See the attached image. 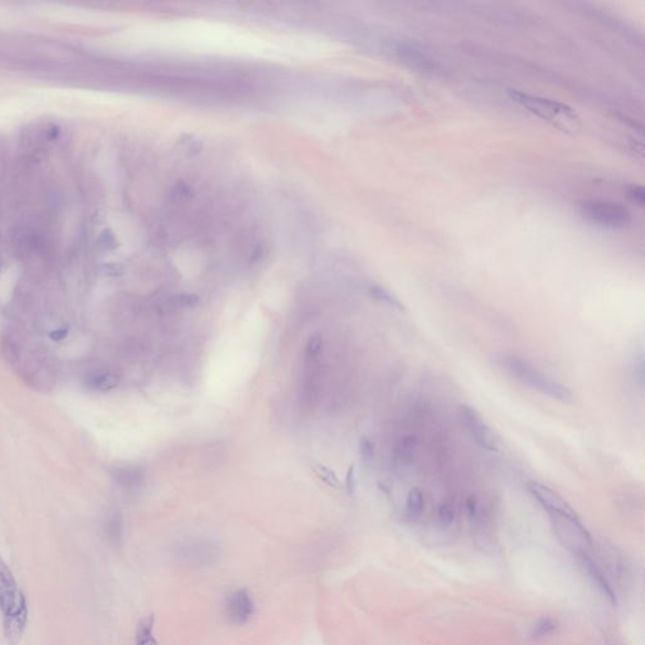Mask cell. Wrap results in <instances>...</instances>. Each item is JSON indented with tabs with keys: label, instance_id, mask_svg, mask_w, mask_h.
I'll return each instance as SVG.
<instances>
[{
	"label": "cell",
	"instance_id": "277c9868",
	"mask_svg": "<svg viewBox=\"0 0 645 645\" xmlns=\"http://www.w3.org/2000/svg\"><path fill=\"white\" fill-rule=\"evenodd\" d=\"M580 214L591 225L607 230H624L632 224L628 208L612 201H588L580 206Z\"/></svg>",
	"mask_w": 645,
	"mask_h": 645
},
{
	"label": "cell",
	"instance_id": "e0dca14e",
	"mask_svg": "<svg viewBox=\"0 0 645 645\" xmlns=\"http://www.w3.org/2000/svg\"><path fill=\"white\" fill-rule=\"evenodd\" d=\"M557 629H558V623L556 619L550 617H541L539 622L533 625L531 636L534 639L544 638L546 635L553 634Z\"/></svg>",
	"mask_w": 645,
	"mask_h": 645
},
{
	"label": "cell",
	"instance_id": "484cf974",
	"mask_svg": "<svg viewBox=\"0 0 645 645\" xmlns=\"http://www.w3.org/2000/svg\"><path fill=\"white\" fill-rule=\"evenodd\" d=\"M634 377L638 378V383H639L640 387H643V383H644V362H643V357H636L634 362Z\"/></svg>",
	"mask_w": 645,
	"mask_h": 645
},
{
	"label": "cell",
	"instance_id": "52a82bcc",
	"mask_svg": "<svg viewBox=\"0 0 645 645\" xmlns=\"http://www.w3.org/2000/svg\"><path fill=\"white\" fill-rule=\"evenodd\" d=\"M255 602L246 590H236L227 596L225 615L232 625H245L253 617Z\"/></svg>",
	"mask_w": 645,
	"mask_h": 645
},
{
	"label": "cell",
	"instance_id": "44dd1931",
	"mask_svg": "<svg viewBox=\"0 0 645 645\" xmlns=\"http://www.w3.org/2000/svg\"><path fill=\"white\" fill-rule=\"evenodd\" d=\"M359 455L367 464L375 459V445L367 436H362L359 440Z\"/></svg>",
	"mask_w": 645,
	"mask_h": 645
},
{
	"label": "cell",
	"instance_id": "5b68a950",
	"mask_svg": "<svg viewBox=\"0 0 645 645\" xmlns=\"http://www.w3.org/2000/svg\"><path fill=\"white\" fill-rule=\"evenodd\" d=\"M550 518L556 536L567 548L573 551L576 556L589 553L592 547V539L583 523L580 522L578 517L550 514Z\"/></svg>",
	"mask_w": 645,
	"mask_h": 645
},
{
	"label": "cell",
	"instance_id": "9c48e42d",
	"mask_svg": "<svg viewBox=\"0 0 645 645\" xmlns=\"http://www.w3.org/2000/svg\"><path fill=\"white\" fill-rule=\"evenodd\" d=\"M178 562L187 566H208L217 561L219 550L217 547L208 542H193L183 544L177 551Z\"/></svg>",
	"mask_w": 645,
	"mask_h": 645
},
{
	"label": "cell",
	"instance_id": "d6986e66",
	"mask_svg": "<svg viewBox=\"0 0 645 645\" xmlns=\"http://www.w3.org/2000/svg\"><path fill=\"white\" fill-rule=\"evenodd\" d=\"M313 471H314L315 475L319 478L321 482L326 483V485H329L331 488H343V483L341 482V479L329 468L321 465V464H316V465H313Z\"/></svg>",
	"mask_w": 645,
	"mask_h": 645
},
{
	"label": "cell",
	"instance_id": "d4e9b609",
	"mask_svg": "<svg viewBox=\"0 0 645 645\" xmlns=\"http://www.w3.org/2000/svg\"><path fill=\"white\" fill-rule=\"evenodd\" d=\"M438 516L443 526H450L451 523L454 522V508L451 505H448V503H443L439 508Z\"/></svg>",
	"mask_w": 645,
	"mask_h": 645
},
{
	"label": "cell",
	"instance_id": "7a4b0ae2",
	"mask_svg": "<svg viewBox=\"0 0 645 645\" xmlns=\"http://www.w3.org/2000/svg\"><path fill=\"white\" fill-rule=\"evenodd\" d=\"M508 94L518 105L562 131L576 133L583 125L578 114L566 104L541 96L531 95L522 91L509 90Z\"/></svg>",
	"mask_w": 645,
	"mask_h": 645
},
{
	"label": "cell",
	"instance_id": "3957f363",
	"mask_svg": "<svg viewBox=\"0 0 645 645\" xmlns=\"http://www.w3.org/2000/svg\"><path fill=\"white\" fill-rule=\"evenodd\" d=\"M502 365L512 377L528 387L561 402L573 401V393L566 386L551 380L550 377L544 375L541 370L528 363L527 360H523L516 355H505L502 358Z\"/></svg>",
	"mask_w": 645,
	"mask_h": 645
},
{
	"label": "cell",
	"instance_id": "5bb4252c",
	"mask_svg": "<svg viewBox=\"0 0 645 645\" xmlns=\"http://www.w3.org/2000/svg\"><path fill=\"white\" fill-rule=\"evenodd\" d=\"M105 533L110 544L120 546L123 539V519L120 512H114L107 518Z\"/></svg>",
	"mask_w": 645,
	"mask_h": 645
},
{
	"label": "cell",
	"instance_id": "603a6c76",
	"mask_svg": "<svg viewBox=\"0 0 645 645\" xmlns=\"http://www.w3.org/2000/svg\"><path fill=\"white\" fill-rule=\"evenodd\" d=\"M321 349H323V338L321 336L315 334L309 339L308 344H307V355L309 358H316L321 352Z\"/></svg>",
	"mask_w": 645,
	"mask_h": 645
},
{
	"label": "cell",
	"instance_id": "ac0fdd59",
	"mask_svg": "<svg viewBox=\"0 0 645 645\" xmlns=\"http://www.w3.org/2000/svg\"><path fill=\"white\" fill-rule=\"evenodd\" d=\"M370 295L375 297L378 302H382V303L387 304L391 308L399 309V310H404V304L399 302L397 297L393 295L392 292H388L385 287H378V285H373L370 287Z\"/></svg>",
	"mask_w": 645,
	"mask_h": 645
},
{
	"label": "cell",
	"instance_id": "2e32d148",
	"mask_svg": "<svg viewBox=\"0 0 645 645\" xmlns=\"http://www.w3.org/2000/svg\"><path fill=\"white\" fill-rule=\"evenodd\" d=\"M135 645H158V640L154 635V619L145 617L138 625L135 633Z\"/></svg>",
	"mask_w": 645,
	"mask_h": 645
},
{
	"label": "cell",
	"instance_id": "4316f807",
	"mask_svg": "<svg viewBox=\"0 0 645 645\" xmlns=\"http://www.w3.org/2000/svg\"><path fill=\"white\" fill-rule=\"evenodd\" d=\"M346 487H347V492L351 494L354 493L355 490V479H354V464L349 466L348 471H347V475H346Z\"/></svg>",
	"mask_w": 645,
	"mask_h": 645
},
{
	"label": "cell",
	"instance_id": "30bf717a",
	"mask_svg": "<svg viewBox=\"0 0 645 645\" xmlns=\"http://www.w3.org/2000/svg\"><path fill=\"white\" fill-rule=\"evenodd\" d=\"M578 557L580 558L581 565L585 567V571L589 573V576L591 578V580H592V583L596 584V586L599 588V590H600L602 595L605 596L607 601L612 602V604H617L615 594H614V591H612V588L610 586V584L607 583L605 575L601 571L600 567L597 566V565L592 561V558L590 557L589 553L578 555Z\"/></svg>",
	"mask_w": 645,
	"mask_h": 645
},
{
	"label": "cell",
	"instance_id": "ffe728a7",
	"mask_svg": "<svg viewBox=\"0 0 645 645\" xmlns=\"http://www.w3.org/2000/svg\"><path fill=\"white\" fill-rule=\"evenodd\" d=\"M424 509V495L420 489L412 488L407 495V512L411 516H419Z\"/></svg>",
	"mask_w": 645,
	"mask_h": 645
},
{
	"label": "cell",
	"instance_id": "cb8c5ba5",
	"mask_svg": "<svg viewBox=\"0 0 645 645\" xmlns=\"http://www.w3.org/2000/svg\"><path fill=\"white\" fill-rule=\"evenodd\" d=\"M627 194H628L629 201H630V202L638 204V206H644L645 192L643 187H640V185H630L628 189H627Z\"/></svg>",
	"mask_w": 645,
	"mask_h": 645
},
{
	"label": "cell",
	"instance_id": "7402d4cb",
	"mask_svg": "<svg viewBox=\"0 0 645 645\" xmlns=\"http://www.w3.org/2000/svg\"><path fill=\"white\" fill-rule=\"evenodd\" d=\"M201 303V297L194 294H180L173 297V304L178 308H194Z\"/></svg>",
	"mask_w": 645,
	"mask_h": 645
},
{
	"label": "cell",
	"instance_id": "9a60e30c",
	"mask_svg": "<svg viewBox=\"0 0 645 645\" xmlns=\"http://www.w3.org/2000/svg\"><path fill=\"white\" fill-rule=\"evenodd\" d=\"M417 451V439L412 435L401 439L397 446V461L402 465H411Z\"/></svg>",
	"mask_w": 645,
	"mask_h": 645
},
{
	"label": "cell",
	"instance_id": "6da1fadb",
	"mask_svg": "<svg viewBox=\"0 0 645 645\" xmlns=\"http://www.w3.org/2000/svg\"><path fill=\"white\" fill-rule=\"evenodd\" d=\"M0 612L3 634L9 645H19L28 624V601L8 563L0 556Z\"/></svg>",
	"mask_w": 645,
	"mask_h": 645
},
{
	"label": "cell",
	"instance_id": "8992f818",
	"mask_svg": "<svg viewBox=\"0 0 645 645\" xmlns=\"http://www.w3.org/2000/svg\"><path fill=\"white\" fill-rule=\"evenodd\" d=\"M459 412L466 430L480 448L489 451L498 450L500 441L497 435L492 431V429L485 424V421L483 420L482 416L479 415L477 411L468 404H461Z\"/></svg>",
	"mask_w": 645,
	"mask_h": 645
},
{
	"label": "cell",
	"instance_id": "f1b7e54d",
	"mask_svg": "<svg viewBox=\"0 0 645 645\" xmlns=\"http://www.w3.org/2000/svg\"><path fill=\"white\" fill-rule=\"evenodd\" d=\"M66 334H67V331H62V333L61 331H57L56 333L52 334V337H53V339H56V341H60V339H63V338L66 337Z\"/></svg>",
	"mask_w": 645,
	"mask_h": 645
},
{
	"label": "cell",
	"instance_id": "83f0119b",
	"mask_svg": "<svg viewBox=\"0 0 645 645\" xmlns=\"http://www.w3.org/2000/svg\"><path fill=\"white\" fill-rule=\"evenodd\" d=\"M466 513H468V517L470 518L471 521L477 517L478 513V505L477 500L474 497H469L466 500Z\"/></svg>",
	"mask_w": 645,
	"mask_h": 645
},
{
	"label": "cell",
	"instance_id": "ba28073f",
	"mask_svg": "<svg viewBox=\"0 0 645 645\" xmlns=\"http://www.w3.org/2000/svg\"><path fill=\"white\" fill-rule=\"evenodd\" d=\"M527 489L532 494L533 498L544 507L548 514H562V516L578 517L573 507L565 502V500L552 489L537 482L527 483Z\"/></svg>",
	"mask_w": 645,
	"mask_h": 645
},
{
	"label": "cell",
	"instance_id": "8fae6325",
	"mask_svg": "<svg viewBox=\"0 0 645 645\" xmlns=\"http://www.w3.org/2000/svg\"><path fill=\"white\" fill-rule=\"evenodd\" d=\"M399 56L406 63H409L411 67L419 70L421 72H438V65L432 61L430 57L426 56L425 53L420 51H416L415 48L411 47H402L399 50Z\"/></svg>",
	"mask_w": 645,
	"mask_h": 645
},
{
	"label": "cell",
	"instance_id": "4fadbf2b",
	"mask_svg": "<svg viewBox=\"0 0 645 645\" xmlns=\"http://www.w3.org/2000/svg\"><path fill=\"white\" fill-rule=\"evenodd\" d=\"M120 378L111 372H99L86 380V386L96 392H109L118 387Z\"/></svg>",
	"mask_w": 645,
	"mask_h": 645
},
{
	"label": "cell",
	"instance_id": "7c38bea8",
	"mask_svg": "<svg viewBox=\"0 0 645 645\" xmlns=\"http://www.w3.org/2000/svg\"><path fill=\"white\" fill-rule=\"evenodd\" d=\"M113 478L123 488L136 489L144 482V471L138 466H120L114 469Z\"/></svg>",
	"mask_w": 645,
	"mask_h": 645
}]
</instances>
